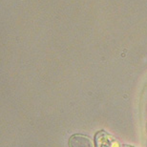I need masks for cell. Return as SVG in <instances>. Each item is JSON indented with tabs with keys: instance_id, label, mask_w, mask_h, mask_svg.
<instances>
[{
	"instance_id": "1",
	"label": "cell",
	"mask_w": 147,
	"mask_h": 147,
	"mask_svg": "<svg viewBox=\"0 0 147 147\" xmlns=\"http://www.w3.org/2000/svg\"><path fill=\"white\" fill-rule=\"evenodd\" d=\"M69 147H94L93 142L86 135L74 134L68 140Z\"/></svg>"
},
{
	"instance_id": "3",
	"label": "cell",
	"mask_w": 147,
	"mask_h": 147,
	"mask_svg": "<svg viewBox=\"0 0 147 147\" xmlns=\"http://www.w3.org/2000/svg\"><path fill=\"white\" fill-rule=\"evenodd\" d=\"M121 147H134V146H132V145H128V144H122Z\"/></svg>"
},
{
	"instance_id": "2",
	"label": "cell",
	"mask_w": 147,
	"mask_h": 147,
	"mask_svg": "<svg viewBox=\"0 0 147 147\" xmlns=\"http://www.w3.org/2000/svg\"><path fill=\"white\" fill-rule=\"evenodd\" d=\"M96 138H98V140H96V145L98 147H119L117 140L115 139L108 140V134H103L101 136L100 134H96ZM121 147V146H120Z\"/></svg>"
}]
</instances>
